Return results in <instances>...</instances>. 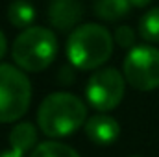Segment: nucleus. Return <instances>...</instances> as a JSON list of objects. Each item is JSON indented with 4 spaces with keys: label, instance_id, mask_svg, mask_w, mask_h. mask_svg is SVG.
Wrapping results in <instances>:
<instances>
[{
    "label": "nucleus",
    "instance_id": "f3484780",
    "mask_svg": "<svg viewBox=\"0 0 159 157\" xmlns=\"http://www.w3.org/2000/svg\"><path fill=\"white\" fill-rule=\"evenodd\" d=\"M152 0H129V4L133 6V7H144V6H148Z\"/></svg>",
    "mask_w": 159,
    "mask_h": 157
},
{
    "label": "nucleus",
    "instance_id": "39448f33",
    "mask_svg": "<svg viewBox=\"0 0 159 157\" xmlns=\"http://www.w3.org/2000/svg\"><path fill=\"white\" fill-rule=\"evenodd\" d=\"M124 78L137 91H154L159 87V50L150 44L129 48L124 59Z\"/></svg>",
    "mask_w": 159,
    "mask_h": 157
},
{
    "label": "nucleus",
    "instance_id": "f257e3e1",
    "mask_svg": "<svg viewBox=\"0 0 159 157\" xmlns=\"http://www.w3.org/2000/svg\"><path fill=\"white\" fill-rule=\"evenodd\" d=\"M87 122V107L70 92H52L41 102L37 124L50 139L69 137Z\"/></svg>",
    "mask_w": 159,
    "mask_h": 157
},
{
    "label": "nucleus",
    "instance_id": "9b49d317",
    "mask_svg": "<svg viewBox=\"0 0 159 157\" xmlns=\"http://www.w3.org/2000/svg\"><path fill=\"white\" fill-rule=\"evenodd\" d=\"M7 20L15 28H28L35 20V7L26 0H15L7 7Z\"/></svg>",
    "mask_w": 159,
    "mask_h": 157
},
{
    "label": "nucleus",
    "instance_id": "f03ea898",
    "mask_svg": "<svg viewBox=\"0 0 159 157\" xmlns=\"http://www.w3.org/2000/svg\"><path fill=\"white\" fill-rule=\"evenodd\" d=\"M113 54V37L100 24H81L67 39V59L80 70L102 67Z\"/></svg>",
    "mask_w": 159,
    "mask_h": 157
},
{
    "label": "nucleus",
    "instance_id": "20e7f679",
    "mask_svg": "<svg viewBox=\"0 0 159 157\" xmlns=\"http://www.w3.org/2000/svg\"><path fill=\"white\" fill-rule=\"evenodd\" d=\"M32 102V83L28 76L13 67L0 65V122H15L26 115Z\"/></svg>",
    "mask_w": 159,
    "mask_h": 157
},
{
    "label": "nucleus",
    "instance_id": "4468645a",
    "mask_svg": "<svg viewBox=\"0 0 159 157\" xmlns=\"http://www.w3.org/2000/svg\"><path fill=\"white\" fill-rule=\"evenodd\" d=\"M115 41L120 48H133L135 46V32L129 26H120L115 34Z\"/></svg>",
    "mask_w": 159,
    "mask_h": 157
},
{
    "label": "nucleus",
    "instance_id": "0eeeda50",
    "mask_svg": "<svg viewBox=\"0 0 159 157\" xmlns=\"http://www.w3.org/2000/svg\"><path fill=\"white\" fill-rule=\"evenodd\" d=\"M83 13L80 0H52L48 7V20L56 30H70L78 24Z\"/></svg>",
    "mask_w": 159,
    "mask_h": 157
},
{
    "label": "nucleus",
    "instance_id": "7ed1b4c3",
    "mask_svg": "<svg viewBox=\"0 0 159 157\" xmlns=\"http://www.w3.org/2000/svg\"><path fill=\"white\" fill-rule=\"evenodd\" d=\"M57 39L43 26H30L17 35L11 48L13 61L28 72H41L56 59Z\"/></svg>",
    "mask_w": 159,
    "mask_h": 157
},
{
    "label": "nucleus",
    "instance_id": "6e6552de",
    "mask_svg": "<svg viewBox=\"0 0 159 157\" xmlns=\"http://www.w3.org/2000/svg\"><path fill=\"white\" fill-rule=\"evenodd\" d=\"M85 133H87L89 141L106 146V144H113L119 139L120 126L119 122L109 115H94V117L87 118Z\"/></svg>",
    "mask_w": 159,
    "mask_h": 157
},
{
    "label": "nucleus",
    "instance_id": "423d86ee",
    "mask_svg": "<svg viewBox=\"0 0 159 157\" xmlns=\"http://www.w3.org/2000/svg\"><path fill=\"white\" fill-rule=\"evenodd\" d=\"M85 96L87 102L102 113L115 109L124 98V76L113 67L96 70L87 81Z\"/></svg>",
    "mask_w": 159,
    "mask_h": 157
},
{
    "label": "nucleus",
    "instance_id": "9d476101",
    "mask_svg": "<svg viewBox=\"0 0 159 157\" xmlns=\"http://www.w3.org/2000/svg\"><path fill=\"white\" fill-rule=\"evenodd\" d=\"M129 9H131L129 0H96L94 4L96 15L102 20H109V22L120 20L129 13Z\"/></svg>",
    "mask_w": 159,
    "mask_h": 157
},
{
    "label": "nucleus",
    "instance_id": "1a4fd4ad",
    "mask_svg": "<svg viewBox=\"0 0 159 157\" xmlns=\"http://www.w3.org/2000/svg\"><path fill=\"white\" fill-rule=\"evenodd\" d=\"M35 142H37V131L32 122H19L9 131V148L13 150L26 154L35 148Z\"/></svg>",
    "mask_w": 159,
    "mask_h": 157
},
{
    "label": "nucleus",
    "instance_id": "f8f14e48",
    "mask_svg": "<svg viewBox=\"0 0 159 157\" xmlns=\"http://www.w3.org/2000/svg\"><path fill=\"white\" fill-rule=\"evenodd\" d=\"M30 157H80V154L74 148H70V146H67L63 142L46 141V142L37 144L32 150Z\"/></svg>",
    "mask_w": 159,
    "mask_h": 157
},
{
    "label": "nucleus",
    "instance_id": "2eb2a0df",
    "mask_svg": "<svg viewBox=\"0 0 159 157\" xmlns=\"http://www.w3.org/2000/svg\"><path fill=\"white\" fill-rule=\"evenodd\" d=\"M6 50H7V39H6L4 32L0 30V59L6 56Z\"/></svg>",
    "mask_w": 159,
    "mask_h": 157
},
{
    "label": "nucleus",
    "instance_id": "ddd939ff",
    "mask_svg": "<svg viewBox=\"0 0 159 157\" xmlns=\"http://www.w3.org/2000/svg\"><path fill=\"white\" fill-rule=\"evenodd\" d=\"M139 35L148 43H159V7L150 9L141 17Z\"/></svg>",
    "mask_w": 159,
    "mask_h": 157
},
{
    "label": "nucleus",
    "instance_id": "dca6fc26",
    "mask_svg": "<svg viewBox=\"0 0 159 157\" xmlns=\"http://www.w3.org/2000/svg\"><path fill=\"white\" fill-rule=\"evenodd\" d=\"M0 157H24L22 152H19V150H13V148H9L7 152H2Z\"/></svg>",
    "mask_w": 159,
    "mask_h": 157
}]
</instances>
